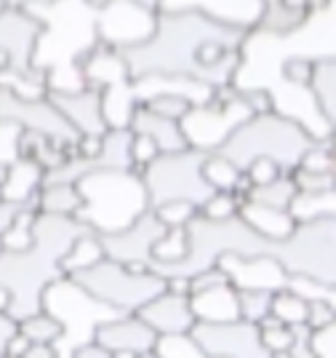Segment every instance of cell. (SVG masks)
<instances>
[{
	"instance_id": "19",
	"label": "cell",
	"mask_w": 336,
	"mask_h": 358,
	"mask_svg": "<svg viewBox=\"0 0 336 358\" xmlns=\"http://www.w3.org/2000/svg\"><path fill=\"white\" fill-rule=\"evenodd\" d=\"M192 313L198 321H235L238 318V302H235V286H219L203 294L190 297Z\"/></svg>"
},
{
	"instance_id": "26",
	"label": "cell",
	"mask_w": 336,
	"mask_h": 358,
	"mask_svg": "<svg viewBox=\"0 0 336 358\" xmlns=\"http://www.w3.org/2000/svg\"><path fill=\"white\" fill-rule=\"evenodd\" d=\"M200 174H203L205 185H208L214 193H230L243 171H240L235 164H230V161H227L224 155H219V152H205L203 166H200Z\"/></svg>"
},
{
	"instance_id": "24",
	"label": "cell",
	"mask_w": 336,
	"mask_h": 358,
	"mask_svg": "<svg viewBox=\"0 0 336 358\" xmlns=\"http://www.w3.org/2000/svg\"><path fill=\"white\" fill-rule=\"evenodd\" d=\"M19 331L27 337L32 345H43V348H54L61 343L64 337V324L57 315H51L48 310H41L35 315H27L19 321Z\"/></svg>"
},
{
	"instance_id": "44",
	"label": "cell",
	"mask_w": 336,
	"mask_h": 358,
	"mask_svg": "<svg viewBox=\"0 0 336 358\" xmlns=\"http://www.w3.org/2000/svg\"><path fill=\"white\" fill-rule=\"evenodd\" d=\"M309 345H312V350L318 353V358H334L336 353V324L331 327H323V329H315L312 334H309Z\"/></svg>"
},
{
	"instance_id": "3",
	"label": "cell",
	"mask_w": 336,
	"mask_h": 358,
	"mask_svg": "<svg viewBox=\"0 0 336 358\" xmlns=\"http://www.w3.org/2000/svg\"><path fill=\"white\" fill-rule=\"evenodd\" d=\"M83 206L75 214L94 233L120 230L147 209L145 187L131 169H94L75 179Z\"/></svg>"
},
{
	"instance_id": "22",
	"label": "cell",
	"mask_w": 336,
	"mask_h": 358,
	"mask_svg": "<svg viewBox=\"0 0 336 358\" xmlns=\"http://www.w3.org/2000/svg\"><path fill=\"white\" fill-rule=\"evenodd\" d=\"M139 105L145 107V110H149V113H155V115H161V118L182 123V120L192 113L195 102H192L187 94H182V91L161 89V91H149L145 96H139Z\"/></svg>"
},
{
	"instance_id": "28",
	"label": "cell",
	"mask_w": 336,
	"mask_h": 358,
	"mask_svg": "<svg viewBox=\"0 0 336 358\" xmlns=\"http://www.w3.org/2000/svg\"><path fill=\"white\" fill-rule=\"evenodd\" d=\"M41 211H38V201H32L27 203L24 209L19 211V217L14 220V224L3 233V238H0V249L3 252H24L32 246V227H35V217H38Z\"/></svg>"
},
{
	"instance_id": "29",
	"label": "cell",
	"mask_w": 336,
	"mask_h": 358,
	"mask_svg": "<svg viewBox=\"0 0 336 358\" xmlns=\"http://www.w3.org/2000/svg\"><path fill=\"white\" fill-rule=\"evenodd\" d=\"M272 294L270 289H235V302H238V318L259 324L264 315H270L272 308Z\"/></svg>"
},
{
	"instance_id": "35",
	"label": "cell",
	"mask_w": 336,
	"mask_h": 358,
	"mask_svg": "<svg viewBox=\"0 0 336 358\" xmlns=\"http://www.w3.org/2000/svg\"><path fill=\"white\" fill-rule=\"evenodd\" d=\"M293 179L296 193H331L336 190V174H321V171H305V169H293L288 171Z\"/></svg>"
},
{
	"instance_id": "41",
	"label": "cell",
	"mask_w": 336,
	"mask_h": 358,
	"mask_svg": "<svg viewBox=\"0 0 336 358\" xmlns=\"http://www.w3.org/2000/svg\"><path fill=\"white\" fill-rule=\"evenodd\" d=\"M187 281H190V297H192V294H203V292H211V289H219V286L230 284L227 273H224L219 265L203 270V273L192 275V278H187Z\"/></svg>"
},
{
	"instance_id": "37",
	"label": "cell",
	"mask_w": 336,
	"mask_h": 358,
	"mask_svg": "<svg viewBox=\"0 0 336 358\" xmlns=\"http://www.w3.org/2000/svg\"><path fill=\"white\" fill-rule=\"evenodd\" d=\"M152 211H155V217L166 227H184L198 214V206H192L187 201H168V203H163V206H158V209Z\"/></svg>"
},
{
	"instance_id": "38",
	"label": "cell",
	"mask_w": 336,
	"mask_h": 358,
	"mask_svg": "<svg viewBox=\"0 0 336 358\" xmlns=\"http://www.w3.org/2000/svg\"><path fill=\"white\" fill-rule=\"evenodd\" d=\"M238 89H240V99L249 107L251 115L275 113V96L270 89H264V86H238Z\"/></svg>"
},
{
	"instance_id": "47",
	"label": "cell",
	"mask_w": 336,
	"mask_h": 358,
	"mask_svg": "<svg viewBox=\"0 0 336 358\" xmlns=\"http://www.w3.org/2000/svg\"><path fill=\"white\" fill-rule=\"evenodd\" d=\"M16 331H19V324L8 313L0 310V356H6V345H8V340L14 337Z\"/></svg>"
},
{
	"instance_id": "32",
	"label": "cell",
	"mask_w": 336,
	"mask_h": 358,
	"mask_svg": "<svg viewBox=\"0 0 336 358\" xmlns=\"http://www.w3.org/2000/svg\"><path fill=\"white\" fill-rule=\"evenodd\" d=\"M161 358H205V353L198 348V343L190 334H166L158 337V343L152 348Z\"/></svg>"
},
{
	"instance_id": "4",
	"label": "cell",
	"mask_w": 336,
	"mask_h": 358,
	"mask_svg": "<svg viewBox=\"0 0 336 358\" xmlns=\"http://www.w3.org/2000/svg\"><path fill=\"white\" fill-rule=\"evenodd\" d=\"M67 278L112 313H136L142 305L166 292V278L155 275L152 270H131L107 257L91 268L75 270Z\"/></svg>"
},
{
	"instance_id": "56",
	"label": "cell",
	"mask_w": 336,
	"mask_h": 358,
	"mask_svg": "<svg viewBox=\"0 0 336 358\" xmlns=\"http://www.w3.org/2000/svg\"><path fill=\"white\" fill-rule=\"evenodd\" d=\"M0 358H16V356H0Z\"/></svg>"
},
{
	"instance_id": "43",
	"label": "cell",
	"mask_w": 336,
	"mask_h": 358,
	"mask_svg": "<svg viewBox=\"0 0 336 358\" xmlns=\"http://www.w3.org/2000/svg\"><path fill=\"white\" fill-rule=\"evenodd\" d=\"M24 358H54V353H51V348L32 345ZM70 358H110V353H107L104 348H99L96 343H86V345H80V348H75V353Z\"/></svg>"
},
{
	"instance_id": "20",
	"label": "cell",
	"mask_w": 336,
	"mask_h": 358,
	"mask_svg": "<svg viewBox=\"0 0 336 358\" xmlns=\"http://www.w3.org/2000/svg\"><path fill=\"white\" fill-rule=\"evenodd\" d=\"M43 185V169L29 161H19L11 158V169H8V179L0 187V198L8 201H29L32 195H38Z\"/></svg>"
},
{
	"instance_id": "33",
	"label": "cell",
	"mask_w": 336,
	"mask_h": 358,
	"mask_svg": "<svg viewBox=\"0 0 336 358\" xmlns=\"http://www.w3.org/2000/svg\"><path fill=\"white\" fill-rule=\"evenodd\" d=\"M299 169H305V171H321V174H336L334 139H315V145L302 155Z\"/></svg>"
},
{
	"instance_id": "13",
	"label": "cell",
	"mask_w": 336,
	"mask_h": 358,
	"mask_svg": "<svg viewBox=\"0 0 336 358\" xmlns=\"http://www.w3.org/2000/svg\"><path fill=\"white\" fill-rule=\"evenodd\" d=\"M91 343L104 348L107 353L129 350V353H147L158 343L155 329H149L136 313H117L99 321L91 331Z\"/></svg>"
},
{
	"instance_id": "15",
	"label": "cell",
	"mask_w": 336,
	"mask_h": 358,
	"mask_svg": "<svg viewBox=\"0 0 336 358\" xmlns=\"http://www.w3.org/2000/svg\"><path fill=\"white\" fill-rule=\"evenodd\" d=\"M230 284L235 289H270L278 292L286 286V270L280 268L270 257H238V254H224L217 262Z\"/></svg>"
},
{
	"instance_id": "9",
	"label": "cell",
	"mask_w": 336,
	"mask_h": 358,
	"mask_svg": "<svg viewBox=\"0 0 336 358\" xmlns=\"http://www.w3.org/2000/svg\"><path fill=\"white\" fill-rule=\"evenodd\" d=\"M190 337L205 356L219 358H270V350L262 345L256 324L249 321H195Z\"/></svg>"
},
{
	"instance_id": "31",
	"label": "cell",
	"mask_w": 336,
	"mask_h": 358,
	"mask_svg": "<svg viewBox=\"0 0 336 358\" xmlns=\"http://www.w3.org/2000/svg\"><path fill=\"white\" fill-rule=\"evenodd\" d=\"M270 313L275 315L278 321H283L286 327H296V324H305V315H307V299H302L299 294H293L291 289H278L272 294V308Z\"/></svg>"
},
{
	"instance_id": "46",
	"label": "cell",
	"mask_w": 336,
	"mask_h": 358,
	"mask_svg": "<svg viewBox=\"0 0 336 358\" xmlns=\"http://www.w3.org/2000/svg\"><path fill=\"white\" fill-rule=\"evenodd\" d=\"M32 201H38V195H32L29 201H8V198H0V238H3V233L14 224V220L19 217V211L24 209L27 203Z\"/></svg>"
},
{
	"instance_id": "48",
	"label": "cell",
	"mask_w": 336,
	"mask_h": 358,
	"mask_svg": "<svg viewBox=\"0 0 336 358\" xmlns=\"http://www.w3.org/2000/svg\"><path fill=\"white\" fill-rule=\"evenodd\" d=\"M59 0H3V8H19V11H38V8H48L57 6Z\"/></svg>"
},
{
	"instance_id": "42",
	"label": "cell",
	"mask_w": 336,
	"mask_h": 358,
	"mask_svg": "<svg viewBox=\"0 0 336 358\" xmlns=\"http://www.w3.org/2000/svg\"><path fill=\"white\" fill-rule=\"evenodd\" d=\"M243 174H246L251 185L256 187V185H267V182L278 179L280 174H286V171H283L275 161H270V158H256V161H251V164L243 169Z\"/></svg>"
},
{
	"instance_id": "17",
	"label": "cell",
	"mask_w": 336,
	"mask_h": 358,
	"mask_svg": "<svg viewBox=\"0 0 336 358\" xmlns=\"http://www.w3.org/2000/svg\"><path fill=\"white\" fill-rule=\"evenodd\" d=\"M307 94L312 105L318 110L326 123L334 126L336 120V59L334 54H323L315 57V67H312V78H309Z\"/></svg>"
},
{
	"instance_id": "7",
	"label": "cell",
	"mask_w": 336,
	"mask_h": 358,
	"mask_svg": "<svg viewBox=\"0 0 336 358\" xmlns=\"http://www.w3.org/2000/svg\"><path fill=\"white\" fill-rule=\"evenodd\" d=\"M0 126L43 134L61 148H75V142H78L75 129L61 118V113L51 105L48 96L24 99V96H16L14 91L3 89V86H0Z\"/></svg>"
},
{
	"instance_id": "54",
	"label": "cell",
	"mask_w": 336,
	"mask_h": 358,
	"mask_svg": "<svg viewBox=\"0 0 336 358\" xmlns=\"http://www.w3.org/2000/svg\"><path fill=\"white\" fill-rule=\"evenodd\" d=\"M110 358H136V353H129V350H117V353H110Z\"/></svg>"
},
{
	"instance_id": "1",
	"label": "cell",
	"mask_w": 336,
	"mask_h": 358,
	"mask_svg": "<svg viewBox=\"0 0 336 358\" xmlns=\"http://www.w3.org/2000/svg\"><path fill=\"white\" fill-rule=\"evenodd\" d=\"M249 32L198 8H158L149 38L117 54L131 80L176 75L219 89L238 80Z\"/></svg>"
},
{
	"instance_id": "49",
	"label": "cell",
	"mask_w": 336,
	"mask_h": 358,
	"mask_svg": "<svg viewBox=\"0 0 336 358\" xmlns=\"http://www.w3.org/2000/svg\"><path fill=\"white\" fill-rule=\"evenodd\" d=\"M29 348H32V343H29V340L24 337V334H22V331H16L14 337L8 340V345H6V356L24 358V356H27Z\"/></svg>"
},
{
	"instance_id": "11",
	"label": "cell",
	"mask_w": 336,
	"mask_h": 358,
	"mask_svg": "<svg viewBox=\"0 0 336 358\" xmlns=\"http://www.w3.org/2000/svg\"><path fill=\"white\" fill-rule=\"evenodd\" d=\"M45 32L41 16L19 11V8H0V48L11 54L14 70L35 67V51Z\"/></svg>"
},
{
	"instance_id": "14",
	"label": "cell",
	"mask_w": 336,
	"mask_h": 358,
	"mask_svg": "<svg viewBox=\"0 0 336 358\" xmlns=\"http://www.w3.org/2000/svg\"><path fill=\"white\" fill-rule=\"evenodd\" d=\"M136 315L145 321L149 329H155L158 337L166 334H190L195 327V313H192L190 297L184 294H174V292H161L158 297H152L147 305H142Z\"/></svg>"
},
{
	"instance_id": "40",
	"label": "cell",
	"mask_w": 336,
	"mask_h": 358,
	"mask_svg": "<svg viewBox=\"0 0 336 358\" xmlns=\"http://www.w3.org/2000/svg\"><path fill=\"white\" fill-rule=\"evenodd\" d=\"M161 155V150L155 148V142L149 139V136H142V134H133L131 136V171L133 174H139L142 169H145L149 161H155Z\"/></svg>"
},
{
	"instance_id": "18",
	"label": "cell",
	"mask_w": 336,
	"mask_h": 358,
	"mask_svg": "<svg viewBox=\"0 0 336 358\" xmlns=\"http://www.w3.org/2000/svg\"><path fill=\"white\" fill-rule=\"evenodd\" d=\"M83 198L75 182H43L38 190V211L54 217H75Z\"/></svg>"
},
{
	"instance_id": "55",
	"label": "cell",
	"mask_w": 336,
	"mask_h": 358,
	"mask_svg": "<svg viewBox=\"0 0 336 358\" xmlns=\"http://www.w3.org/2000/svg\"><path fill=\"white\" fill-rule=\"evenodd\" d=\"M136 358H161V356H158L155 350H147V353H139V356H136Z\"/></svg>"
},
{
	"instance_id": "16",
	"label": "cell",
	"mask_w": 336,
	"mask_h": 358,
	"mask_svg": "<svg viewBox=\"0 0 336 358\" xmlns=\"http://www.w3.org/2000/svg\"><path fill=\"white\" fill-rule=\"evenodd\" d=\"M126 129H129L131 134L149 136L161 152H179V150L190 148L182 123L161 118V115H155V113L145 110L139 102H136V107L131 110V118H129V126H126Z\"/></svg>"
},
{
	"instance_id": "21",
	"label": "cell",
	"mask_w": 336,
	"mask_h": 358,
	"mask_svg": "<svg viewBox=\"0 0 336 358\" xmlns=\"http://www.w3.org/2000/svg\"><path fill=\"white\" fill-rule=\"evenodd\" d=\"M240 217H243L256 233H262V236L275 238V241L286 238L293 230V224H296L288 211L264 209V206H256V203H251V201L240 209Z\"/></svg>"
},
{
	"instance_id": "12",
	"label": "cell",
	"mask_w": 336,
	"mask_h": 358,
	"mask_svg": "<svg viewBox=\"0 0 336 358\" xmlns=\"http://www.w3.org/2000/svg\"><path fill=\"white\" fill-rule=\"evenodd\" d=\"M51 105L61 113V118L75 129L78 136L96 134L102 136L110 126L104 120L102 91L91 86H78V89H51L48 91Z\"/></svg>"
},
{
	"instance_id": "30",
	"label": "cell",
	"mask_w": 336,
	"mask_h": 358,
	"mask_svg": "<svg viewBox=\"0 0 336 358\" xmlns=\"http://www.w3.org/2000/svg\"><path fill=\"white\" fill-rule=\"evenodd\" d=\"M312 67H315V57L305 54V51H293L286 59L280 62V80L288 89L307 91L309 78H312Z\"/></svg>"
},
{
	"instance_id": "51",
	"label": "cell",
	"mask_w": 336,
	"mask_h": 358,
	"mask_svg": "<svg viewBox=\"0 0 336 358\" xmlns=\"http://www.w3.org/2000/svg\"><path fill=\"white\" fill-rule=\"evenodd\" d=\"M8 169H11V158H0V187H3L6 179H8Z\"/></svg>"
},
{
	"instance_id": "27",
	"label": "cell",
	"mask_w": 336,
	"mask_h": 358,
	"mask_svg": "<svg viewBox=\"0 0 336 358\" xmlns=\"http://www.w3.org/2000/svg\"><path fill=\"white\" fill-rule=\"evenodd\" d=\"M293 222H307L315 217H331L336 214V190L331 193H296L288 206Z\"/></svg>"
},
{
	"instance_id": "57",
	"label": "cell",
	"mask_w": 336,
	"mask_h": 358,
	"mask_svg": "<svg viewBox=\"0 0 336 358\" xmlns=\"http://www.w3.org/2000/svg\"><path fill=\"white\" fill-rule=\"evenodd\" d=\"M205 358H219V356H205Z\"/></svg>"
},
{
	"instance_id": "2",
	"label": "cell",
	"mask_w": 336,
	"mask_h": 358,
	"mask_svg": "<svg viewBox=\"0 0 336 358\" xmlns=\"http://www.w3.org/2000/svg\"><path fill=\"white\" fill-rule=\"evenodd\" d=\"M312 145L315 136L299 120L286 118L280 113H267V115H251L240 126H235L219 148L211 152L224 155L240 171L256 158H270L288 174L299 166L302 155Z\"/></svg>"
},
{
	"instance_id": "6",
	"label": "cell",
	"mask_w": 336,
	"mask_h": 358,
	"mask_svg": "<svg viewBox=\"0 0 336 358\" xmlns=\"http://www.w3.org/2000/svg\"><path fill=\"white\" fill-rule=\"evenodd\" d=\"M246 118H251V113L240 99V89L235 83H227L211 91V99L205 105L192 107L190 115L182 120V129L190 148L211 152Z\"/></svg>"
},
{
	"instance_id": "36",
	"label": "cell",
	"mask_w": 336,
	"mask_h": 358,
	"mask_svg": "<svg viewBox=\"0 0 336 358\" xmlns=\"http://www.w3.org/2000/svg\"><path fill=\"white\" fill-rule=\"evenodd\" d=\"M238 211H240V206L235 203L233 193H211L203 203H200L198 214L205 217V220L221 222V220H233V217H238Z\"/></svg>"
},
{
	"instance_id": "53",
	"label": "cell",
	"mask_w": 336,
	"mask_h": 358,
	"mask_svg": "<svg viewBox=\"0 0 336 358\" xmlns=\"http://www.w3.org/2000/svg\"><path fill=\"white\" fill-rule=\"evenodd\" d=\"M8 302H11V297H8V292L0 286V310L6 313V308H8Z\"/></svg>"
},
{
	"instance_id": "25",
	"label": "cell",
	"mask_w": 336,
	"mask_h": 358,
	"mask_svg": "<svg viewBox=\"0 0 336 358\" xmlns=\"http://www.w3.org/2000/svg\"><path fill=\"white\" fill-rule=\"evenodd\" d=\"M293 195H296L293 179L288 177V174H280L278 179H272V182H267V185L251 187L249 201L251 203H256V206H264V209L288 211Z\"/></svg>"
},
{
	"instance_id": "10",
	"label": "cell",
	"mask_w": 336,
	"mask_h": 358,
	"mask_svg": "<svg viewBox=\"0 0 336 358\" xmlns=\"http://www.w3.org/2000/svg\"><path fill=\"white\" fill-rule=\"evenodd\" d=\"M155 27V11L131 0H110L94 11V32L110 48H129L149 38Z\"/></svg>"
},
{
	"instance_id": "39",
	"label": "cell",
	"mask_w": 336,
	"mask_h": 358,
	"mask_svg": "<svg viewBox=\"0 0 336 358\" xmlns=\"http://www.w3.org/2000/svg\"><path fill=\"white\" fill-rule=\"evenodd\" d=\"M336 324V302L331 299H309L307 315H305V327L307 329H323Z\"/></svg>"
},
{
	"instance_id": "5",
	"label": "cell",
	"mask_w": 336,
	"mask_h": 358,
	"mask_svg": "<svg viewBox=\"0 0 336 358\" xmlns=\"http://www.w3.org/2000/svg\"><path fill=\"white\" fill-rule=\"evenodd\" d=\"M203 158V150L187 148L179 152H161L155 161H149L139 171L147 209H158L168 201H187L200 209V203L214 193L200 174Z\"/></svg>"
},
{
	"instance_id": "8",
	"label": "cell",
	"mask_w": 336,
	"mask_h": 358,
	"mask_svg": "<svg viewBox=\"0 0 336 358\" xmlns=\"http://www.w3.org/2000/svg\"><path fill=\"white\" fill-rule=\"evenodd\" d=\"M163 233H166V224L155 217L152 209H145L126 227L96 233V238L102 243L107 259L129 265L131 270H147V262L152 259V249L163 238Z\"/></svg>"
},
{
	"instance_id": "50",
	"label": "cell",
	"mask_w": 336,
	"mask_h": 358,
	"mask_svg": "<svg viewBox=\"0 0 336 358\" xmlns=\"http://www.w3.org/2000/svg\"><path fill=\"white\" fill-rule=\"evenodd\" d=\"M104 3H110V0H88L86 6H88V8H94V11H96V8H102ZM131 3H139V6H145V8H149V11H158V8H161L163 0H131Z\"/></svg>"
},
{
	"instance_id": "23",
	"label": "cell",
	"mask_w": 336,
	"mask_h": 358,
	"mask_svg": "<svg viewBox=\"0 0 336 358\" xmlns=\"http://www.w3.org/2000/svg\"><path fill=\"white\" fill-rule=\"evenodd\" d=\"M99 259H104L102 243H99L94 230H86V233H80V236L73 241V246L67 249V254L59 259V270H61V275H70L75 270L96 265Z\"/></svg>"
},
{
	"instance_id": "34",
	"label": "cell",
	"mask_w": 336,
	"mask_h": 358,
	"mask_svg": "<svg viewBox=\"0 0 336 358\" xmlns=\"http://www.w3.org/2000/svg\"><path fill=\"white\" fill-rule=\"evenodd\" d=\"M286 289H291L293 294H299L302 299H331L336 302V286L315 281L309 275H286Z\"/></svg>"
},
{
	"instance_id": "45",
	"label": "cell",
	"mask_w": 336,
	"mask_h": 358,
	"mask_svg": "<svg viewBox=\"0 0 336 358\" xmlns=\"http://www.w3.org/2000/svg\"><path fill=\"white\" fill-rule=\"evenodd\" d=\"M293 331V340L288 345V358H318V353L312 350V345H309V334H312V329H307L305 324H296L291 327Z\"/></svg>"
},
{
	"instance_id": "52",
	"label": "cell",
	"mask_w": 336,
	"mask_h": 358,
	"mask_svg": "<svg viewBox=\"0 0 336 358\" xmlns=\"http://www.w3.org/2000/svg\"><path fill=\"white\" fill-rule=\"evenodd\" d=\"M315 11H331L334 8V0H312Z\"/></svg>"
}]
</instances>
